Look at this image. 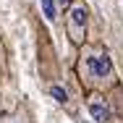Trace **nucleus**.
Segmentation results:
<instances>
[{
    "label": "nucleus",
    "instance_id": "f257e3e1",
    "mask_svg": "<svg viewBox=\"0 0 123 123\" xmlns=\"http://www.w3.org/2000/svg\"><path fill=\"white\" fill-rule=\"evenodd\" d=\"M81 74L92 84H110L115 79V68H113V60L105 50L86 47L81 52Z\"/></svg>",
    "mask_w": 123,
    "mask_h": 123
},
{
    "label": "nucleus",
    "instance_id": "f03ea898",
    "mask_svg": "<svg viewBox=\"0 0 123 123\" xmlns=\"http://www.w3.org/2000/svg\"><path fill=\"white\" fill-rule=\"evenodd\" d=\"M86 21H89V8H86V3L74 0V3L68 5L66 29H68V37L74 39L76 45H81V42H84V37H86Z\"/></svg>",
    "mask_w": 123,
    "mask_h": 123
},
{
    "label": "nucleus",
    "instance_id": "7ed1b4c3",
    "mask_svg": "<svg viewBox=\"0 0 123 123\" xmlns=\"http://www.w3.org/2000/svg\"><path fill=\"white\" fill-rule=\"evenodd\" d=\"M89 113H92V118L97 123H110L113 121V110H110V102L102 97V94H92L89 97Z\"/></svg>",
    "mask_w": 123,
    "mask_h": 123
},
{
    "label": "nucleus",
    "instance_id": "20e7f679",
    "mask_svg": "<svg viewBox=\"0 0 123 123\" xmlns=\"http://www.w3.org/2000/svg\"><path fill=\"white\" fill-rule=\"evenodd\" d=\"M39 8H42V16L47 18L50 24H55V21H58V11H60V8H58V3H55V0H39Z\"/></svg>",
    "mask_w": 123,
    "mask_h": 123
},
{
    "label": "nucleus",
    "instance_id": "39448f33",
    "mask_svg": "<svg viewBox=\"0 0 123 123\" xmlns=\"http://www.w3.org/2000/svg\"><path fill=\"white\" fill-rule=\"evenodd\" d=\"M50 94L58 99L60 105H66V102H68V92H66L63 86H58V84H52V86H50Z\"/></svg>",
    "mask_w": 123,
    "mask_h": 123
},
{
    "label": "nucleus",
    "instance_id": "423d86ee",
    "mask_svg": "<svg viewBox=\"0 0 123 123\" xmlns=\"http://www.w3.org/2000/svg\"><path fill=\"white\" fill-rule=\"evenodd\" d=\"M3 123H29V118H26L24 113H16V115H8Z\"/></svg>",
    "mask_w": 123,
    "mask_h": 123
},
{
    "label": "nucleus",
    "instance_id": "0eeeda50",
    "mask_svg": "<svg viewBox=\"0 0 123 123\" xmlns=\"http://www.w3.org/2000/svg\"><path fill=\"white\" fill-rule=\"evenodd\" d=\"M55 3H58V8H68V5L74 3V0H55Z\"/></svg>",
    "mask_w": 123,
    "mask_h": 123
}]
</instances>
